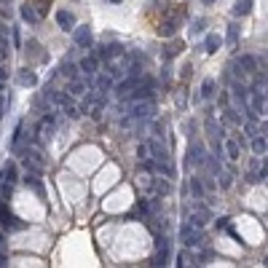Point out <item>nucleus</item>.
I'll return each instance as SVG.
<instances>
[{
    "mask_svg": "<svg viewBox=\"0 0 268 268\" xmlns=\"http://www.w3.org/2000/svg\"><path fill=\"white\" fill-rule=\"evenodd\" d=\"M16 182L19 177H16V164H14V161H8V164H5L3 169H0V182Z\"/></svg>",
    "mask_w": 268,
    "mask_h": 268,
    "instance_id": "13",
    "label": "nucleus"
},
{
    "mask_svg": "<svg viewBox=\"0 0 268 268\" xmlns=\"http://www.w3.org/2000/svg\"><path fill=\"white\" fill-rule=\"evenodd\" d=\"M3 81H5V70L0 67V83H3Z\"/></svg>",
    "mask_w": 268,
    "mask_h": 268,
    "instance_id": "37",
    "label": "nucleus"
},
{
    "mask_svg": "<svg viewBox=\"0 0 268 268\" xmlns=\"http://www.w3.org/2000/svg\"><path fill=\"white\" fill-rule=\"evenodd\" d=\"M212 94H214V81H212V78H207V81L201 83V100H209Z\"/></svg>",
    "mask_w": 268,
    "mask_h": 268,
    "instance_id": "23",
    "label": "nucleus"
},
{
    "mask_svg": "<svg viewBox=\"0 0 268 268\" xmlns=\"http://www.w3.org/2000/svg\"><path fill=\"white\" fill-rule=\"evenodd\" d=\"M148 153H150V150H148V142H142V145L137 148V159H140V161H145V159H148Z\"/></svg>",
    "mask_w": 268,
    "mask_h": 268,
    "instance_id": "29",
    "label": "nucleus"
},
{
    "mask_svg": "<svg viewBox=\"0 0 268 268\" xmlns=\"http://www.w3.org/2000/svg\"><path fill=\"white\" fill-rule=\"evenodd\" d=\"M19 14H22V19H24L27 24H35L38 19H41V14H38V11L32 8V5H22V8H19Z\"/></svg>",
    "mask_w": 268,
    "mask_h": 268,
    "instance_id": "15",
    "label": "nucleus"
},
{
    "mask_svg": "<svg viewBox=\"0 0 268 268\" xmlns=\"http://www.w3.org/2000/svg\"><path fill=\"white\" fill-rule=\"evenodd\" d=\"M217 228H228V217H220L217 220Z\"/></svg>",
    "mask_w": 268,
    "mask_h": 268,
    "instance_id": "34",
    "label": "nucleus"
},
{
    "mask_svg": "<svg viewBox=\"0 0 268 268\" xmlns=\"http://www.w3.org/2000/svg\"><path fill=\"white\" fill-rule=\"evenodd\" d=\"M121 54H123V46L121 43H105V46L97 49V56H100V59H107V56H121Z\"/></svg>",
    "mask_w": 268,
    "mask_h": 268,
    "instance_id": "10",
    "label": "nucleus"
},
{
    "mask_svg": "<svg viewBox=\"0 0 268 268\" xmlns=\"http://www.w3.org/2000/svg\"><path fill=\"white\" fill-rule=\"evenodd\" d=\"M233 14H236V16L252 14V0H236V5H233Z\"/></svg>",
    "mask_w": 268,
    "mask_h": 268,
    "instance_id": "17",
    "label": "nucleus"
},
{
    "mask_svg": "<svg viewBox=\"0 0 268 268\" xmlns=\"http://www.w3.org/2000/svg\"><path fill=\"white\" fill-rule=\"evenodd\" d=\"M191 193H193V199H204V182L199 177H191Z\"/></svg>",
    "mask_w": 268,
    "mask_h": 268,
    "instance_id": "21",
    "label": "nucleus"
},
{
    "mask_svg": "<svg viewBox=\"0 0 268 268\" xmlns=\"http://www.w3.org/2000/svg\"><path fill=\"white\" fill-rule=\"evenodd\" d=\"M217 180H220V185H223V188H231V174H228V172L217 174Z\"/></svg>",
    "mask_w": 268,
    "mask_h": 268,
    "instance_id": "32",
    "label": "nucleus"
},
{
    "mask_svg": "<svg viewBox=\"0 0 268 268\" xmlns=\"http://www.w3.org/2000/svg\"><path fill=\"white\" fill-rule=\"evenodd\" d=\"M266 110H268V107H266Z\"/></svg>",
    "mask_w": 268,
    "mask_h": 268,
    "instance_id": "41",
    "label": "nucleus"
},
{
    "mask_svg": "<svg viewBox=\"0 0 268 268\" xmlns=\"http://www.w3.org/2000/svg\"><path fill=\"white\" fill-rule=\"evenodd\" d=\"M199 231H201V228H196V225H191V223H185V225H180V239L185 241L188 247H199L201 241H204Z\"/></svg>",
    "mask_w": 268,
    "mask_h": 268,
    "instance_id": "4",
    "label": "nucleus"
},
{
    "mask_svg": "<svg viewBox=\"0 0 268 268\" xmlns=\"http://www.w3.org/2000/svg\"><path fill=\"white\" fill-rule=\"evenodd\" d=\"M67 91H70V94H73V97H81L83 91H86V86H83V83H78V81H73V83H70V86H67Z\"/></svg>",
    "mask_w": 268,
    "mask_h": 268,
    "instance_id": "26",
    "label": "nucleus"
},
{
    "mask_svg": "<svg viewBox=\"0 0 268 268\" xmlns=\"http://www.w3.org/2000/svg\"><path fill=\"white\" fill-rule=\"evenodd\" d=\"M263 266H268V258H266V260H263Z\"/></svg>",
    "mask_w": 268,
    "mask_h": 268,
    "instance_id": "40",
    "label": "nucleus"
},
{
    "mask_svg": "<svg viewBox=\"0 0 268 268\" xmlns=\"http://www.w3.org/2000/svg\"><path fill=\"white\" fill-rule=\"evenodd\" d=\"M150 191H156V196H166L172 188H169V182H164V180H159L156 177L153 182H150Z\"/></svg>",
    "mask_w": 268,
    "mask_h": 268,
    "instance_id": "18",
    "label": "nucleus"
},
{
    "mask_svg": "<svg viewBox=\"0 0 268 268\" xmlns=\"http://www.w3.org/2000/svg\"><path fill=\"white\" fill-rule=\"evenodd\" d=\"M78 70H83L86 75H94L97 70H100V56H97V54H89V56H83V59L78 62Z\"/></svg>",
    "mask_w": 268,
    "mask_h": 268,
    "instance_id": "8",
    "label": "nucleus"
},
{
    "mask_svg": "<svg viewBox=\"0 0 268 268\" xmlns=\"http://www.w3.org/2000/svg\"><path fill=\"white\" fill-rule=\"evenodd\" d=\"M0 225H3V231H22V228H24V223L5 204L0 207Z\"/></svg>",
    "mask_w": 268,
    "mask_h": 268,
    "instance_id": "3",
    "label": "nucleus"
},
{
    "mask_svg": "<svg viewBox=\"0 0 268 268\" xmlns=\"http://www.w3.org/2000/svg\"><path fill=\"white\" fill-rule=\"evenodd\" d=\"M3 247H5V241H3V231H0V252H3Z\"/></svg>",
    "mask_w": 268,
    "mask_h": 268,
    "instance_id": "36",
    "label": "nucleus"
},
{
    "mask_svg": "<svg viewBox=\"0 0 268 268\" xmlns=\"http://www.w3.org/2000/svg\"><path fill=\"white\" fill-rule=\"evenodd\" d=\"M207 30V19H196V22L191 24V32L193 35H199V32H204Z\"/></svg>",
    "mask_w": 268,
    "mask_h": 268,
    "instance_id": "28",
    "label": "nucleus"
},
{
    "mask_svg": "<svg viewBox=\"0 0 268 268\" xmlns=\"http://www.w3.org/2000/svg\"><path fill=\"white\" fill-rule=\"evenodd\" d=\"M8 56V43H5V38L0 35V59H5Z\"/></svg>",
    "mask_w": 268,
    "mask_h": 268,
    "instance_id": "30",
    "label": "nucleus"
},
{
    "mask_svg": "<svg viewBox=\"0 0 268 268\" xmlns=\"http://www.w3.org/2000/svg\"><path fill=\"white\" fill-rule=\"evenodd\" d=\"M56 24H59L64 32H70V30H75V16L70 14V11L59 8V11H56Z\"/></svg>",
    "mask_w": 268,
    "mask_h": 268,
    "instance_id": "11",
    "label": "nucleus"
},
{
    "mask_svg": "<svg viewBox=\"0 0 268 268\" xmlns=\"http://www.w3.org/2000/svg\"><path fill=\"white\" fill-rule=\"evenodd\" d=\"M62 75H64V78H73V81H75V75H78V64L64 62V64H62Z\"/></svg>",
    "mask_w": 268,
    "mask_h": 268,
    "instance_id": "25",
    "label": "nucleus"
},
{
    "mask_svg": "<svg viewBox=\"0 0 268 268\" xmlns=\"http://www.w3.org/2000/svg\"><path fill=\"white\" fill-rule=\"evenodd\" d=\"M250 97H252V110L255 113H266V107H268L266 97L260 94V91H250Z\"/></svg>",
    "mask_w": 268,
    "mask_h": 268,
    "instance_id": "14",
    "label": "nucleus"
},
{
    "mask_svg": "<svg viewBox=\"0 0 268 268\" xmlns=\"http://www.w3.org/2000/svg\"><path fill=\"white\" fill-rule=\"evenodd\" d=\"M159 35H164V38H169V35H174V22H164L159 27Z\"/></svg>",
    "mask_w": 268,
    "mask_h": 268,
    "instance_id": "27",
    "label": "nucleus"
},
{
    "mask_svg": "<svg viewBox=\"0 0 268 268\" xmlns=\"http://www.w3.org/2000/svg\"><path fill=\"white\" fill-rule=\"evenodd\" d=\"M180 51H182V43L177 41V43H172V46H169V51H166V56H174V54H180Z\"/></svg>",
    "mask_w": 268,
    "mask_h": 268,
    "instance_id": "31",
    "label": "nucleus"
},
{
    "mask_svg": "<svg viewBox=\"0 0 268 268\" xmlns=\"http://www.w3.org/2000/svg\"><path fill=\"white\" fill-rule=\"evenodd\" d=\"M252 150H255V153H266V150H268V140H266V137H260V134H255L252 137Z\"/></svg>",
    "mask_w": 268,
    "mask_h": 268,
    "instance_id": "19",
    "label": "nucleus"
},
{
    "mask_svg": "<svg viewBox=\"0 0 268 268\" xmlns=\"http://www.w3.org/2000/svg\"><path fill=\"white\" fill-rule=\"evenodd\" d=\"M148 150H150V156H153L156 161H169L172 156H169V148L164 145V140H159V137H153V140L148 142Z\"/></svg>",
    "mask_w": 268,
    "mask_h": 268,
    "instance_id": "5",
    "label": "nucleus"
},
{
    "mask_svg": "<svg viewBox=\"0 0 268 268\" xmlns=\"http://www.w3.org/2000/svg\"><path fill=\"white\" fill-rule=\"evenodd\" d=\"M14 46H16V49H22V38H19V30H14Z\"/></svg>",
    "mask_w": 268,
    "mask_h": 268,
    "instance_id": "33",
    "label": "nucleus"
},
{
    "mask_svg": "<svg viewBox=\"0 0 268 268\" xmlns=\"http://www.w3.org/2000/svg\"><path fill=\"white\" fill-rule=\"evenodd\" d=\"M16 81H19V86H35L38 83V75L32 73V70H19V75H16Z\"/></svg>",
    "mask_w": 268,
    "mask_h": 268,
    "instance_id": "12",
    "label": "nucleus"
},
{
    "mask_svg": "<svg viewBox=\"0 0 268 268\" xmlns=\"http://www.w3.org/2000/svg\"><path fill=\"white\" fill-rule=\"evenodd\" d=\"M236 43H239V27L236 24H228V46L236 49Z\"/></svg>",
    "mask_w": 268,
    "mask_h": 268,
    "instance_id": "24",
    "label": "nucleus"
},
{
    "mask_svg": "<svg viewBox=\"0 0 268 268\" xmlns=\"http://www.w3.org/2000/svg\"><path fill=\"white\" fill-rule=\"evenodd\" d=\"M153 113H156V102H153V100H140V102H132V107H129V118H132L134 123L148 121Z\"/></svg>",
    "mask_w": 268,
    "mask_h": 268,
    "instance_id": "1",
    "label": "nucleus"
},
{
    "mask_svg": "<svg viewBox=\"0 0 268 268\" xmlns=\"http://www.w3.org/2000/svg\"><path fill=\"white\" fill-rule=\"evenodd\" d=\"M220 46H223V38H220V35H207V41H204V51H207V54H214Z\"/></svg>",
    "mask_w": 268,
    "mask_h": 268,
    "instance_id": "16",
    "label": "nucleus"
},
{
    "mask_svg": "<svg viewBox=\"0 0 268 268\" xmlns=\"http://www.w3.org/2000/svg\"><path fill=\"white\" fill-rule=\"evenodd\" d=\"M233 67H236V73L239 75H255L258 73V62H255V56H241V59L233 62Z\"/></svg>",
    "mask_w": 268,
    "mask_h": 268,
    "instance_id": "6",
    "label": "nucleus"
},
{
    "mask_svg": "<svg viewBox=\"0 0 268 268\" xmlns=\"http://www.w3.org/2000/svg\"><path fill=\"white\" fill-rule=\"evenodd\" d=\"M73 41H75V46H81V49H91V27L78 24L73 30Z\"/></svg>",
    "mask_w": 268,
    "mask_h": 268,
    "instance_id": "7",
    "label": "nucleus"
},
{
    "mask_svg": "<svg viewBox=\"0 0 268 268\" xmlns=\"http://www.w3.org/2000/svg\"><path fill=\"white\" fill-rule=\"evenodd\" d=\"M260 129H263V132L268 134V121H266V123H263V126H260Z\"/></svg>",
    "mask_w": 268,
    "mask_h": 268,
    "instance_id": "38",
    "label": "nucleus"
},
{
    "mask_svg": "<svg viewBox=\"0 0 268 268\" xmlns=\"http://www.w3.org/2000/svg\"><path fill=\"white\" fill-rule=\"evenodd\" d=\"M207 164V153H204V148H196L193 142H191V159H188V166H199V169H204Z\"/></svg>",
    "mask_w": 268,
    "mask_h": 268,
    "instance_id": "9",
    "label": "nucleus"
},
{
    "mask_svg": "<svg viewBox=\"0 0 268 268\" xmlns=\"http://www.w3.org/2000/svg\"><path fill=\"white\" fill-rule=\"evenodd\" d=\"M3 113H5V100L0 97V118H3Z\"/></svg>",
    "mask_w": 268,
    "mask_h": 268,
    "instance_id": "35",
    "label": "nucleus"
},
{
    "mask_svg": "<svg viewBox=\"0 0 268 268\" xmlns=\"http://www.w3.org/2000/svg\"><path fill=\"white\" fill-rule=\"evenodd\" d=\"M223 150H225V153H228V159H233V161L239 159V142H236V140H225V145H223Z\"/></svg>",
    "mask_w": 268,
    "mask_h": 268,
    "instance_id": "20",
    "label": "nucleus"
},
{
    "mask_svg": "<svg viewBox=\"0 0 268 268\" xmlns=\"http://www.w3.org/2000/svg\"><path fill=\"white\" fill-rule=\"evenodd\" d=\"M201 3H207V5H212V3H214V0H201Z\"/></svg>",
    "mask_w": 268,
    "mask_h": 268,
    "instance_id": "39",
    "label": "nucleus"
},
{
    "mask_svg": "<svg viewBox=\"0 0 268 268\" xmlns=\"http://www.w3.org/2000/svg\"><path fill=\"white\" fill-rule=\"evenodd\" d=\"M172 260V244H169L166 236H159L156 239V255H153V266H169Z\"/></svg>",
    "mask_w": 268,
    "mask_h": 268,
    "instance_id": "2",
    "label": "nucleus"
},
{
    "mask_svg": "<svg viewBox=\"0 0 268 268\" xmlns=\"http://www.w3.org/2000/svg\"><path fill=\"white\" fill-rule=\"evenodd\" d=\"M59 102H62V107H64V113H67V115H70V118H78V115H81V113H78V107H75V105H73V102H70V100H67V97H59Z\"/></svg>",
    "mask_w": 268,
    "mask_h": 268,
    "instance_id": "22",
    "label": "nucleus"
}]
</instances>
